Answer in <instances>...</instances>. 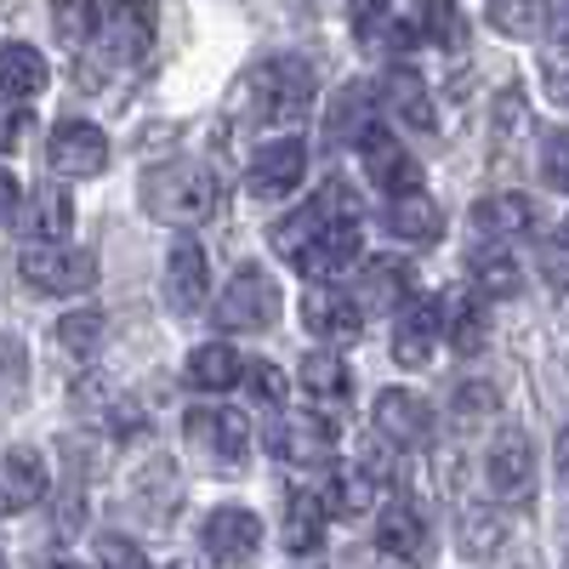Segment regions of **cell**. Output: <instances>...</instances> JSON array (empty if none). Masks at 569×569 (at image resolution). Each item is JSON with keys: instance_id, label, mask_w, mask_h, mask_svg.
<instances>
[{"instance_id": "obj_12", "label": "cell", "mask_w": 569, "mask_h": 569, "mask_svg": "<svg viewBox=\"0 0 569 569\" xmlns=\"http://www.w3.org/2000/svg\"><path fill=\"white\" fill-rule=\"evenodd\" d=\"M103 166H109V137L91 120H58V131H52V171L98 177Z\"/></svg>"}, {"instance_id": "obj_36", "label": "cell", "mask_w": 569, "mask_h": 569, "mask_svg": "<svg viewBox=\"0 0 569 569\" xmlns=\"http://www.w3.org/2000/svg\"><path fill=\"white\" fill-rule=\"evenodd\" d=\"M23 382H29V353H23V342L18 337H0V399H18L23 393Z\"/></svg>"}, {"instance_id": "obj_33", "label": "cell", "mask_w": 569, "mask_h": 569, "mask_svg": "<svg viewBox=\"0 0 569 569\" xmlns=\"http://www.w3.org/2000/svg\"><path fill=\"white\" fill-rule=\"evenodd\" d=\"M98 342H103V313H91V308H80V313H69L58 325V348L69 359H91V353H98Z\"/></svg>"}, {"instance_id": "obj_16", "label": "cell", "mask_w": 569, "mask_h": 569, "mask_svg": "<svg viewBox=\"0 0 569 569\" xmlns=\"http://www.w3.org/2000/svg\"><path fill=\"white\" fill-rule=\"evenodd\" d=\"M46 496V461L34 450H7L0 456V518H18Z\"/></svg>"}, {"instance_id": "obj_47", "label": "cell", "mask_w": 569, "mask_h": 569, "mask_svg": "<svg viewBox=\"0 0 569 569\" xmlns=\"http://www.w3.org/2000/svg\"><path fill=\"white\" fill-rule=\"evenodd\" d=\"M63 569H74V563H63Z\"/></svg>"}, {"instance_id": "obj_5", "label": "cell", "mask_w": 569, "mask_h": 569, "mask_svg": "<svg viewBox=\"0 0 569 569\" xmlns=\"http://www.w3.org/2000/svg\"><path fill=\"white\" fill-rule=\"evenodd\" d=\"M188 445H194L206 461L228 467V472H240L246 456H251V421L240 410H228V405H211V410H188Z\"/></svg>"}, {"instance_id": "obj_29", "label": "cell", "mask_w": 569, "mask_h": 569, "mask_svg": "<svg viewBox=\"0 0 569 569\" xmlns=\"http://www.w3.org/2000/svg\"><path fill=\"white\" fill-rule=\"evenodd\" d=\"M302 393L337 405V399L353 393V376H348V365H342L337 353H308V359H302Z\"/></svg>"}, {"instance_id": "obj_14", "label": "cell", "mask_w": 569, "mask_h": 569, "mask_svg": "<svg viewBox=\"0 0 569 569\" xmlns=\"http://www.w3.org/2000/svg\"><path fill=\"white\" fill-rule=\"evenodd\" d=\"M206 291H211V268H206V251L194 240H177L171 257H166V302L177 313H200L206 308Z\"/></svg>"}, {"instance_id": "obj_46", "label": "cell", "mask_w": 569, "mask_h": 569, "mask_svg": "<svg viewBox=\"0 0 569 569\" xmlns=\"http://www.w3.org/2000/svg\"><path fill=\"white\" fill-rule=\"evenodd\" d=\"M0 569H7V558H0Z\"/></svg>"}, {"instance_id": "obj_22", "label": "cell", "mask_w": 569, "mask_h": 569, "mask_svg": "<svg viewBox=\"0 0 569 569\" xmlns=\"http://www.w3.org/2000/svg\"><path fill=\"white\" fill-rule=\"evenodd\" d=\"M46 80H52V69H46V58L34 52V46H23V40L0 46V91L34 98V91H46Z\"/></svg>"}, {"instance_id": "obj_44", "label": "cell", "mask_w": 569, "mask_h": 569, "mask_svg": "<svg viewBox=\"0 0 569 569\" xmlns=\"http://www.w3.org/2000/svg\"><path fill=\"white\" fill-rule=\"evenodd\" d=\"M547 182H552V188H563V131H552V137H547Z\"/></svg>"}, {"instance_id": "obj_39", "label": "cell", "mask_w": 569, "mask_h": 569, "mask_svg": "<svg viewBox=\"0 0 569 569\" xmlns=\"http://www.w3.org/2000/svg\"><path fill=\"white\" fill-rule=\"evenodd\" d=\"M246 376V388L262 399V405H284V393H291V388H284V370L279 365H268V359H257L251 370H240Z\"/></svg>"}, {"instance_id": "obj_40", "label": "cell", "mask_w": 569, "mask_h": 569, "mask_svg": "<svg viewBox=\"0 0 569 569\" xmlns=\"http://www.w3.org/2000/svg\"><path fill=\"white\" fill-rule=\"evenodd\" d=\"M98 563H103V569H149L142 547L126 541V536H103V541H98Z\"/></svg>"}, {"instance_id": "obj_19", "label": "cell", "mask_w": 569, "mask_h": 569, "mask_svg": "<svg viewBox=\"0 0 569 569\" xmlns=\"http://www.w3.org/2000/svg\"><path fill=\"white\" fill-rule=\"evenodd\" d=\"M433 342H439V302H410L405 319L393 325V359L405 370H416V365H427Z\"/></svg>"}, {"instance_id": "obj_21", "label": "cell", "mask_w": 569, "mask_h": 569, "mask_svg": "<svg viewBox=\"0 0 569 569\" xmlns=\"http://www.w3.org/2000/svg\"><path fill=\"white\" fill-rule=\"evenodd\" d=\"M240 353H233L228 342H206L188 353V388H200V393H228L233 382H240Z\"/></svg>"}, {"instance_id": "obj_28", "label": "cell", "mask_w": 569, "mask_h": 569, "mask_svg": "<svg viewBox=\"0 0 569 569\" xmlns=\"http://www.w3.org/2000/svg\"><path fill=\"white\" fill-rule=\"evenodd\" d=\"M365 302L382 308V313H393L399 302H410V268L393 262V257H376L365 268Z\"/></svg>"}, {"instance_id": "obj_18", "label": "cell", "mask_w": 569, "mask_h": 569, "mask_svg": "<svg viewBox=\"0 0 569 569\" xmlns=\"http://www.w3.org/2000/svg\"><path fill=\"white\" fill-rule=\"evenodd\" d=\"M439 330L450 337L456 353H479L485 337H490V319H485V297H472V291H456L439 302Z\"/></svg>"}, {"instance_id": "obj_3", "label": "cell", "mask_w": 569, "mask_h": 569, "mask_svg": "<svg viewBox=\"0 0 569 569\" xmlns=\"http://www.w3.org/2000/svg\"><path fill=\"white\" fill-rule=\"evenodd\" d=\"M313 86H319V74H313V63L308 58H268L251 80H246V91H251V114L257 120H268V126H284V120H297L308 103H313Z\"/></svg>"}, {"instance_id": "obj_32", "label": "cell", "mask_w": 569, "mask_h": 569, "mask_svg": "<svg viewBox=\"0 0 569 569\" xmlns=\"http://www.w3.org/2000/svg\"><path fill=\"white\" fill-rule=\"evenodd\" d=\"M388 98H393V109H399L416 131H433V126H439V120H433V103H427V91H421V80H416L410 69L388 74Z\"/></svg>"}, {"instance_id": "obj_31", "label": "cell", "mask_w": 569, "mask_h": 569, "mask_svg": "<svg viewBox=\"0 0 569 569\" xmlns=\"http://www.w3.org/2000/svg\"><path fill=\"white\" fill-rule=\"evenodd\" d=\"M52 34L63 46H86L98 34V0H52Z\"/></svg>"}, {"instance_id": "obj_45", "label": "cell", "mask_w": 569, "mask_h": 569, "mask_svg": "<svg viewBox=\"0 0 569 569\" xmlns=\"http://www.w3.org/2000/svg\"><path fill=\"white\" fill-rule=\"evenodd\" d=\"M547 91H552V103L569 98V91H563V46H552V58H547Z\"/></svg>"}, {"instance_id": "obj_24", "label": "cell", "mask_w": 569, "mask_h": 569, "mask_svg": "<svg viewBox=\"0 0 569 569\" xmlns=\"http://www.w3.org/2000/svg\"><path fill=\"white\" fill-rule=\"evenodd\" d=\"M467 273L479 279V291H485V297H518V284H525L518 262H512L507 246H496V240H485L479 251L467 257Z\"/></svg>"}, {"instance_id": "obj_8", "label": "cell", "mask_w": 569, "mask_h": 569, "mask_svg": "<svg viewBox=\"0 0 569 569\" xmlns=\"http://www.w3.org/2000/svg\"><path fill=\"white\" fill-rule=\"evenodd\" d=\"M200 547L211 552V563H228V569H240L257 558L262 547V525H257V512L246 507H222L206 518V530H200Z\"/></svg>"}, {"instance_id": "obj_6", "label": "cell", "mask_w": 569, "mask_h": 569, "mask_svg": "<svg viewBox=\"0 0 569 569\" xmlns=\"http://www.w3.org/2000/svg\"><path fill=\"white\" fill-rule=\"evenodd\" d=\"M154 34H160V12L149 7V0H114L109 18H103V63L126 69L137 58H149Z\"/></svg>"}, {"instance_id": "obj_43", "label": "cell", "mask_w": 569, "mask_h": 569, "mask_svg": "<svg viewBox=\"0 0 569 569\" xmlns=\"http://www.w3.org/2000/svg\"><path fill=\"white\" fill-rule=\"evenodd\" d=\"M547 284H552V291H563V233H552V240H547Z\"/></svg>"}, {"instance_id": "obj_34", "label": "cell", "mask_w": 569, "mask_h": 569, "mask_svg": "<svg viewBox=\"0 0 569 569\" xmlns=\"http://www.w3.org/2000/svg\"><path fill=\"white\" fill-rule=\"evenodd\" d=\"M496 410H501V399H496L490 382H461V388H456V421H461V427H479V421H490Z\"/></svg>"}, {"instance_id": "obj_41", "label": "cell", "mask_w": 569, "mask_h": 569, "mask_svg": "<svg viewBox=\"0 0 569 569\" xmlns=\"http://www.w3.org/2000/svg\"><path fill=\"white\" fill-rule=\"evenodd\" d=\"M18 206H23V188H18V177H12V171H0V228H7V222L18 217Z\"/></svg>"}, {"instance_id": "obj_37", "label": "cell", "mask_w": 569, "mask_h": 569, "mask_svg": "<svg viewBox=\"0 0 569 569\" xmlns=\"http://www.w3.org/2000/svg\"><path fill=\"white\" fill-rule=\"evenodd\" d=\"M370 496H376L370 472H337V479H330V507L337 512H365Z\"/></svg>"}, {"instance_id": "obj_25", "label": "cell", "mask_w": 569, "mask_h": 569, "mask_svg": "<svg viewBox=\"0 0 569 569\" xmlns=\"http://www.w3.org/2000/svg\"><path fill=\"white\" fill-rule=\"evenodd\" d=\"M472 222H479L490 240L501 246L507 233H530V222H536V206L525 200V194H490V200H479L472 206Z\"/></svg>"}, {"instance_id": "obj_7", "label": "cell", "mask_w": 569, "mask_h": 569, "mask_svg": "<svg viewBox=\"0 0 569 569\" xmlns=\"http://www.w3.org/2000/svg\"><path fill=\"white\" fill-rule=\"evenodd\" d=\"M217 319L228 330H268L279 319V284L262 268H240L233 284L222 291V302H217Z\"/></svg>"}, {"instance_id": "obj_13", "label": "cell", "mask_w": 569, "mask_h": 569, "mask_svg": "<svg viewBox=\"0 0 569 569\" xmlns=\"http://www.w3.org/2000/svg\"><path fill=\"white\" fill-rule=\"evenodd\" d=\"M376 433H382L388 445H399V450H416V445H427V433H433V410H427V399H416L405 388H388L382 399H376Z\"/></svg>"}, {"instance_id": "obj_17", "label": "cell", "mask_w": 569, "mask_h": 569, "mask_svg": "<svg viewBox=\"0 0 569 569\" xmlns=\"http://www.w3.org/2000/svg\"><path fill=\"white\" fill-rule=\"evenodd\" d=\"M268 445H273L284 461L313 467V461L337 456V427H330V421H279L273 433H268Z\"/></svg>"}, {"instance_id": "obj_23", "label": "cell", "mask_w": 569, "mask_h": 569, "mask_svg": "<svg viewBox=\"0 0 569 569\" xmlns=\"http://www.w3.org/2000/svg\"><path fill=\"white\" fill-rule=\"evenodd\" d=\"M388 228L399 233V240H433V233L445 228V211H439V200H427L421 188H410V194L388 200Z\"/></svg>"}, {"instance_id": "obj_42", "label": "cell", "mask_w": 569, "mask_h": 569, "mask_svg": "<svg viewBox=\"0 0 569 569\" xmlns=\"http://www.w3.org/2000/svg\"><path fill=\"white\" fill-rule=\"evenodd\" d=\"M18 131H23V109H12V103H0V154L18 142Z\"/></svg>"}, {"instance_id": "obj_48", "label": "cell", "mask_w": 569, "mask_h": 569, "mask_svg": "<svg viewBox=\"0 0 569 569\" xmlns=\"http://www.w3.org/2000/svg\"><path fill=\"white\" fill-rule=\"evenodd\" d=\"M177 569H188V563H177Z\"/></svg>"}, {"instance_id": "obj_38", "label": "cell", "mask_w": 569, "mask_h": 569, "mask_svg": "<svg viewBox=\"0 0 569 569\" xmlns=\"http://www.w3.org/2000/svg\"><path fill=\"white\" fill-rule=\"evenodd\" d=\"M490 18H496V29H501V34H536L541 7H536V0H496Z\"/></svg>"}, {"instance_id": "obj_1", "label": "cell", "mask_w": 569, "mask_h": 569, "mask_svg": "<svg viewBox=\"0 0 569 569\" xmlns=\"http://www.w3.org/2000/svg\"><path fill=\"white\" fill-rule=\"evenodd\" d=\"M273 251L313 273V279H330V273H342L348 262H359V246H365V233H359V206H353V188L342 182H325L319 188V200H308L302 211H291L284 222H273Z\"/></svg>"}, {"instance_id": "obj_20", "label": "cell", "mask_w": 569, "mask_h": 569, "mask_svg": "<svg viewBox=\"0 0 569 569\" xmlns=\"http://www.w3.org/2000/svg\"><path fill=\"white\" fill-rule=\"evenodd\" d=\"M376 547L393 552V558H421V547H427V518H421L410 501L382 507V518H376Z\"/></svg>"}, {"instance_id": "obj_10", "label": "cell", "mask_w": 569, "mask_h": 569, "mask_svg": "<svg viewBox=\"0 0 569 569\" xmlns=\"http://www.w3.org/2000/svg\"><path fill=\"white\" fill-rule=\"evenodd\" d=\"M530 472H536V450H530V439L518 433V427H501L496 445L485 450V485H490L501 501H512V496H525V490H530Z\"/></svg>"}, {"instance_id": "obj_15", "label": "cell", "mask_w": 569, "mask_h": 569, "mask_svg": "<svg viewBox=\"0 0 569 569\" xmlns=\"http://www.w3.org/2000/svg\"><path fill=\"white\" fill-rule=\"evenodd\" d=\"M302 325L313 330V337H325V342H353L359 325H365V308H359L348 291H330V284H319V291L302 297Z\"/></svg>"}, {"instance_id": "obj_2", "label": "cell", "mask_w": 569, "mask_h": 569, "mask_svg": "<svg viewBox=\"0 0 569 569\" xmlns=\"http://www.w3.org/2000/svg\"><path fill=\"white\" fill-rule=\"evenodd\" d=\"M142 206H149V217H160L171 228H200L222 206V182L200 160H171V166H154L142 177Z\"/></svg>"}, {"instance_id": "obj_4", "label": "cell", "mask_w": 569, "mask_h": 569, "mask_svg": "<svg viewBox=\"0 0 569 569\" xmlns=\"http://www.w3.org/2000/svg\"><path fill=\"white\" fill-rule=\"evenodd\" d=\"M18 273L29 291L40 297H74V291H91V279H98V262L91 251H74V246H23L18 257Z\"/></svg>"}, {"instance_id": "obj_35", "label": "cell", "mask_w": 569, "mask_h": 569, "mask_svg": "<svg viewBox=\"0 0 569 569\" xmlns=\"http://www.w3.org/2000/svg\"><path fill=\"white\" fill-rule=\"evenodd\" d=\"M501 512H467L461 518V552L467 558H479V552H490V547H501Z\"/></svg>"}, {"instance_id": "obj_11", "label": "cell", "mask_w": 569, "mask_h": 569, "mask_svg": "<svg viewBox=\"0 0 569 569\" xmlns=\"http://www.w3.org/2000/svg\"><path fill=\"white\" fill-rule=\"evenodd\" d=\"M302 171H308V142L302 137H279V142H268V149H257L251 194L257 200H284L302 182Z\"/></svg>"}, {"instance_id": "obj_27", "label": "cell", "mask_w": 569, "mask_h": 569, "mask_svg": "<svg viewBox=\"0 0 569 569\" xmlns=\"http://www.w3.org/2000/svg\"><path fill=\"white\" fill-rule=\"evenodd\" d=\"M325 536V507L313 490H291V501H284V547L291 552H313Z\"/></svg>"}, {"instance_id": "obj_26", "label": "cell", "mask_w": 569, "mask_h": 569, "mask_svg": "<svg viewBox=\"0 0 569 569\" xmlns=\"http://www.w3.org/2000/svg\"><path fill=\"white\" fill-rule=\"evenodd\" d=\"M74 228V200L63 194L58 182H46V188H34V200H29V233L34 240H46V246H58L63 233Z\"/></svg>"}, {"instance_id": "obj_9", "label": "cell", "mask_w": 569, "mask_h": 569, "mask_svg": "<svg viewBox=\"0 0 569 569\" xmlns=\"http://www.w3.org/2000/svg\"><path fill=\"white\" fill-rule=\"evenodd\" d=\"M359 154H365L370 182L382 188L388 200H393V194H410V188H421V166H416V154H405V149H399V142H393L382 126L359 131Z\"/></svg>"}, {"instance_id": "obj_30", "label": "cell", "mask_w": 569, "mask_h": 569, "mask_svg": "<svg viewBox=\"0 0 569 569\" xmlns=\"http://www.w3.org/2000/svg\"><path fill=\"white\" fill-rule=\"evenodd\" d=\"M416 34H427L433 46H445V52H461L467 46V18H461L456 0H421V29Z\"/></svg>"}]
</instances>
